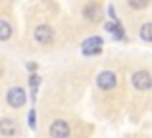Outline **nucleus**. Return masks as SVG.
Wrapping results in <instances>:
<instances>
[{"instance_id": "nucleus-1", "label": "nucleus", "mask_w": 152, "mask_h": 138, "mask_svg": "<svg viewBox=\"0 0 152 138\" xmlns=\"http://www.w3.org/2000/svg\"><path fill=\"white\" fill-rule=\"evenodd\" d=\"M131 82H133V86L137 90H148L152 86V75L148 71H137L131 77Z\"/></svg>"}, {"instance_id": "nucleus-2", "label": "nucleus", "mask_w": 152, "mask_h": 138, "mask_svg": "<svg viewBox=\"0 0 152 138\" xmlns=\"http://www.w3.org/2000/svg\"><path fill=\"white\" fill-rule=\"evenodd\" d=\"M83 15H85V19H89V21L98 23V21H102V17H104V10H102L100 4L91 2L83 8Z\"/></svg>"}, {"instance_id": "nucleus-3", "label": "nucleus", "mask_w": 152, "mask_h": 138, "mask_svg": "<svg viewBox=\"0 0 152 138\" xmlns=\"http://www.w3.org/2000/svg\"><path fill=\"white\" fill-rule=\"evenodd\" d=\"M6 100H8V104H10L12 108H21V105L27 102L25 90H23V88H19V86H14V88H10V90H8Z\"/></svg>"}, {"instance_id": "nucleus-4", "label": "nucleus", "mask_w": 152, "mask_h": 138, "mask_svg": "<svg viewBox=\"0 0 152 138\" xmlns=\"http://www.w3.org/2000/svg\"><path fill=\"white\" fill-rule=\"evenodd\" d=\"M102 38L100 37H91L83 42V54L85 56H96V54L102 52Z\"/></svg>"}, {"instance_id": "nucleus-5", "label": "nucleus", "mask_w": 152, "mask_h": 138, "mask_svg": "<svg viewBox=\"0 0 152 138\" xmlns=\"http://www.w3.org/2000/svg\"><path fill=\"white\" fill-rule=\"evenodd\" d=\"M96 85H98V88H102V90H112L118 85V77H115V73H112V71H102L96 77Z\"/></svg>"}, {"instance_id": "nucleus-6", "label": "nucleus", "mask_w": 152, "mask_h": 138, "mask_svg": "<svg viewBox=\"0 0 152 138\" xmlns=\"http://www.w3.org/2000/svg\"><path fill=\"white\" fill-rule=\"evenodd\" d=\"M35 40L41 42V44H50L54 40V31L50 25H39L35 29Z\"/></svg>"}, {"instance_id": "nucleus-7", "label": "nucleus", "mask_w": 152, "mask_h": 138, "mask_svg": "<svg viewBox=\"0 0 152 138\" xmlns=\"http://www.w3.org/2000/svg\"><path fill=\"white\" fill-rule=\"evenodd\" d=\"M50 136L52 138H67L69 136V125L62 119H56L50 125Z\"/></svg>"}, {"instance_id": "nucleus-8", "label": "nucleus", "mask_w": 152, "mask_h": 138, "mask_svg": "<svg viewBox=\"0 0 152 138\" xmlns=\"http://www.w3.org/2000/svg\"><path fill=\"white\" fill-rule=\"evenodd\" d=\"M0 132H2L4 136H14L15 132H18V125H15L14 119H2L0 121Z\"/></svg>"}, {"instance_id": "nucleus-9", "label": "nucleus", "mask_w": 152, "mask_h": 138, "mask_svg": "<svg viewBox=\"0 0 152 138\" xmlns=\"http://www.w3.org/2000/svg\"><path fill=\"white\" fill-rule=\"evenodd\" d=\"M104 27H106V31H110V33L114 35L115 38H125V33H123V27L119 25V23H115V21H114V23H106Z\"/></svg>"}, {"instance_id": "nucleus-10", "label": "nucleus", "mask_w": 152, "mask_h": 138, "mask_svg": "<svg viewBox=\"0 0 152 138\" xmlns=\"http://www.w3.org/2000/svg\"><path fill=\"white\" fill-rule=\"evenodd\" d=\"M12 37V25L4 19H0V40H8Z\"/></svg>"}, {"instance_id": "nucleus-11", "label": "nucleus", "mask_w": 152, "mask_h": 138, "mask_svg": "<svg viewBox=\"0 0 152 138\" xmlns=\"http://www.w3.org/2000/svg\"><path fill=\"white\" fill-rule=\"evenodd\" d=\"M141 38L146 42H152V23H145L141 27Z\"/></svg>"}, {"instance_id": "nucleus-12", "label": "nucleus", "mask_w": 152, "mask_h": 138, "mask_svg": "<svg viewBox=\"0 0 152 138\" xmlns=\"http://www.w3.org/2000/svg\"><path fill=\"white\" fill-rule=\"evenodd\" d=\"M129 2L131 8H135V10H142V8H146L150 4V0H127Z\"/></svg>"}, {"instance_id": "nucleus-13", "label": "nucleus", "mask_w": 152, "mask_h": 138, "mask_svg": "<svg viewBox=\"0 0 152 138\" xmlns=\"http://www.w3.org/2000/svg\"><path fill=\"white\" fill-rule=\"evenodd\" d=\"M39 81H41V79H39L37 75H31L29 82H31V88H33V98H35V90H37V86H39Z\"/></svg>"}, {"instance_id": "nucleus-14", "label": "nucleus", "mask_w": 152, "mask_h": 138, "mask_svg": "<svg viewBox=\"0 0 152 138\" xmlns=\"http://www.w3.org/2000/svg\"><path fill=\"white\" fill-rule=\"evenodd\" d=\"M29 127L31 129L37 127V115H35V109H31V111H29Z\"/></svg>"}, {"instance_id": "nucleus-15", "label": "nucleus", "mask_w": 152, "mask_h": 138, "mask_svg": "<svg viewBox=\"0 0 152 138\" xmlns=\"http://www.w3.org/2000/svg\"><path fill=\"white\" fill-rule=\"evenodd\" d=\"M108 14H110V17L114 19L115 23H118V15H115V10H114V6H108Z\"/></svg>"}]
</instances>
